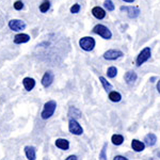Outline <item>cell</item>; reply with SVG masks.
<instances>
[{"label":"cell","instance_id":"obj_16","mask_svg":"<svg viewBox=\"0 0 160 160\" xmlns=\"http://www.w3.org/2000/svg\"><path fill=\"white\" fill-rule=\"evenodd\" d=\"M56 146L60 149H63V151H68L69 148V142L68 140H65V139H57Z\"/></svg>","mask_w":160,"mask_h":160},{"label":"cell","instance_id":"obj_3","mask_svg":"<svg viewBox=\"0 0 160 160\" xmlns=\"http://www.w3.org/2000/svg\"><path fill=\"white\" fill-rule=\"evenodd\" d=\"M93 32L100 35V37L102 38H105V40H110V38H112L111 31L104 25H96L94 28H93Z\"/></svg>","mask_w":160,"mask_h":160},{"label":"cell","instance_id":"obj_10","mask_svg":"<svg viewBox=\"0 0 160 160\" xmlns=\"http://www.w3.org/2000/svg\"><path fill=\"white\" fill-rule=\"evenodd\" d=\"M25 154L29 160H35L37 159V148L34 146H26L25 148Z\"/></svg>","mask_w":160,"mask_h":160},{"label":"cell","instance_id":"obj_20","mask_svg":"<svg viewBox=\"0 0 160 160\" xmlns=\"http://www.w3.org/2000/svg\"><path fill=\"white\" fill-rule=\"evenodd\" d=\"M99 80H100V82H102V87H104V89L106 90V91L109 92L110 90H112V84H110L109 82L107 81V79H106L105 77H102V76H100V77H99Z\"/></svg>","mask_w":160,"mask_h":160},{"label":"cell","instance_id":"obj_2","mask_svg":"<svg viewBox=\"0 0 160 160\" xmlns=\"http://www.w3.org/2000/svg\"><path fill=\"white\" fill-rule=\"evenodd\" d=\"M95 40L92 37H84L79 41V46L84 51H92L95 47Z\"/></svg>","mask_w":160,"mask_h":160},{"label":"cell","instance_id":"obj_25","mask_svg":"<svg viewBox=\"0 0 160 160\" xmlns=\"http://www.w3.org/2000/svg\"><path fill=\"white\" fill-rule=\"evenodd\" d=\"M79 11H80V4L75 3L71 7V13H73V14H77V13H79Z\"/></svg>","mask_w":160,"mask_h":160},{"label":"cell","instance_id":"obj_15","mask_svg":"<svg viewBox=\"0 0 160 160\" xmlns=\"http://www.w3.org/2000/svg\"><path fill=\"white\" fill-rule=\"evenodd\" d=\"M137 78H138V76H137V74L133 71L127 72V73L125 74V76H124V79H125L126 83H128V84L133 83L137 80Z\"/></svg>","mask_w":160,"mask_h":160},{"label":"cell","instance_id":"obj_29","mask_svg":"<svg viewBox=\"0 0 160 160\" xmlns=\"http://www.w3.org/2000/svg\"><path fill=\"white\" fill-rule=\"evenodd\" d=\"M157 90H158V92L160 93V80L158 81V83H157Z\"/></svg>","mask_w":160,"mask_h":160},{"label":"cell","instance_id":"obj_6","mask_svg":"<svg viewBox=\"0 0 160 160\" xmlns=\"http://www.w3.org/2000/svg\"><path fill=\"white\" fill-rule=\"evenodd\" d=\"M9 28L13 31H22L26 29V22L20 19H11L9 22Z\"/></svg>","mask_w":160,"mask_h":160},{"label":"cell","instance_id":"obj_30","mask_svg":"<svg viewBox=\"0 0 160 160\" xmlns=\"http://www.w3.org/2000/svg\"><path fill=\"white\" fill-rule=\"evenodd\" d=\"M123 1H125V2H128V3H132L135 0H123Z\"/></svg>","mask_w":160,"mask_h":160},{"label":"cell","instance_id":"obj_21","mask_svg":"<svg viewBox=\"0 0 160 160\" xmlns=\"http://www.w3.org/2000/svg\"><path fill=\"white\" fill-rule=\"evenodd\" d=\"M49 9H50V2L48 0H44L40 6V11L42 13H46Z\"/></svg>","mask_w":160,"mask_h":160},{"label":"cell","instance_id":"obj_4","mask_svg":"<svg viewBox=\"0 0 160 160\" xmlns=\"http://www.w3.org/2000/svg\"><path fill=\"white\" fill-rule=\"evenodd\" d=\"M151 55H152V51H151V48L149 47H145L144 49L141 50V52L139 53L138 57H137V60H136V64L137 66H141L144 62H146L151 58Z\"/></svg>","mask_w":160,"mask_h":160},{"label":"cell","instance_id":"obj_31","mask_svg":"<svg viewBox=\"0 0 160 160\" xmlns=\"http://www.w3.org/2000/svg\"><path fill=\"white\" fill-rule=\"evenodd\" d=\"M155 79H156V78H155V77H152V78H151V81H152V82H153V81H154V80H155Z\"/></svg>","mask_w":160,"mask_h":160},{"label":"cell","instance_id":"obj_14","mask_svg":"<svg viewBox=\"0 0 160 160\" xmlns=\"http://www.w3.org/2000/svg\"><path fill=\"white\" fill-rule=\"evenodd\" d=\"M131 148L135 152H142L145 148V143H143L142 141H139L137 139H133L131 141Z\"/></svg>","mask_w":160,"mask_h":160},{"label":"cell","instance_id":"obj_27","mask_svg":"<svg viewBox=\"0 0 160 160\" xmlns=\"http://www.w3.org/2000/svg\"><path fill=\"white\" fill-rule=\"evenodd\" d=\"M128 158H126V157L124 156H115L114 157V160H127Z\"/></svg>","mask_w":160,"mask_h":160},{"label":"cell","instance_id":"obj_23","mask_svg":"<svg viewBox=\"0 0 160 160\" xmlns=\"http://www.w3.org/2000/svg\"><path fill=\"white\" fill-rule=\"evenodd\" d=\"M104 6L108 11H113L114 10V4H113V2L111 0H105Z\"/></svg>","mask_w":160,"mask_h":160},{"label":"cell","instance_id":"obj_11","mask_svg":"<svg viewBox=\"0 0 160 160\" xmlns=\"http://www.w3.org/2000/svg\"><path fill=\"white\" fill-rule=\"evenodd\" d=\"M22 84H24V88L26 91L30 92L33 90V88L35 87V80L33 78H30V77H26L22 80Z\"/></svg>","mask_w":160,"mask_h":160},{"label":"cell","instance_id":"obj_17","mask_svg":"<svg viewBox=\"0 0 160 160\" xmlns=\"http://www.w3.org/2000/svg\"><path fill=\"white\" fill-rule=\"evenodd\" d=\"M156 142H157V137L155 136L154 133H148V135H146L145 138H144V143L148 146L155 145Z\"/></svg>","mask_w":160,"mask_h":160},{"label":"cell","instance_id":"obj_13","mask_svg":"<svg viewBox=\"0 0 160 160\" xmlns=\"http://www.w3.org/2000/svg\"><path fill=\"white\" fill-rule=\"evenodd\" d=\"M30 41V35L25 34V33H18L14 37V43L15 44H24Z\"/></svg>","mask_w":160,"mask_h":160},{"label":"cell","instance_id":"obj_8","mask_svg":"<svg viewBox=\"0 0 160 160\" xmlns=\"http://www.w3.org/2000/svg\"><path fill=\"white\" fill-rule=\"evenodd\" d=\"M53 79H55V75H53L52 72L47 71L45 74H44L43 78H42V86L44 88H48L52 84Z\"/></svg>","mask_w":160,"mask_h":160},{"label":"cell","instance_id":"obj_9","mask_svg":"<svg viewBox=\"0 0 160 160\" xmlns=\"http://www.w3.org/2000/svg\"><path fill=\"white\" fill-rule=\"evenodd\" d=\"M121 11L127 12L129 18H137L140 15V10L136 7H122L121 8Z\"/></svg>","mask_w":160,"mask_h":160},{"label":"cell","instance_id":"obj_1","mask_svg":"<svg viewBox=\"0 0 160 160\" xmlns=\"http://www.w3.org/2000/svg\"><path fill=\"white\" fill-rule=\"evenodd\" d=\"M56 109H57V102L55 100H49V102H47L44 105L43 111L41 113V118L43 120H48V118H50L53 115Z\"/></svg>","mask_w":160,"mask_h":160},{"label":"cell","instance_id":"obj_28","mask_svg":"<svg viewBox=\"0 0 160 160\" xmlns=\"http://www.w3.org/2000/svg\"><path fill=\"white\" fill-rule=\"evenodd\" d=\"M68 160H72V159H74V160H77L78 158H77V156H75V155H71V156H68V158H66Z\"/></svg>","mask_w":160,"mask_h":160},{"label":"cell","instance_id":"obj_24","mask_svg":"<svg viewBox=\"0 0 160 160\" xmlns=\"http://www.w3.org/2000/svg\"><path fill=\"white\" fill-rule=\"evenodd\" d=\"M14 9L17 10V11H20V10H22V8H24V3H22V1H20V0H17V1L14 2Z\"/></svg>","mask_w":160,"mask_h":160},{"label":"cell","instance_id":"obj_19","mask_svg":"<svg viewBox=\"0 0 160 160\" xmlns=\"http://www.w3.org/2000/svg\"><path fill=\"white\" fill-rule=\"evenodd\" d=\"M111 141L114 145H121L124 142V137L121 135H113L111 137Z\"/></svg>","mask_w":160,"mask_h":160},{"label":"cell","instance_id":"obj_22","mask_svg":"<svg viewBox=\"0 0 160 160\" xmlns=\"http://www.w3.org/2000/svg\"><path fill=\"white\" fill-rule=\"evenodd\" d=\"M118 75V69L114 68V66H111V68H108L107 71V76L109 78H114L115 76Z\"/></svg>","mask_w":160,"mask_h":160},{"label":"cell","instance_id":"obj_18","mask_svg":"<svg viewBox=\"0 0 160 160\" xmlns=\"http://www.w3.org/2000/svg\"><path fill=\"white\" fill-rule=\"evenodd\" d=\"M109 99L113 102H118L121 99H122V95H121L118 92L112 91L109 93Z\"/></svg>","mask_w":160,"mask_h":160},{"label":"cell","instance_id":"obj_7","mask_svg":"<svg viewBox=\"0 0 160 160\" xmlns=\"http://www.w3.org/2000/svg\"><path fill=\"white\" fill-rule=\"evenodd\" d=\"M123 56H124V53L121 50H114V49H110L104 53V58L106 60H110V61L118 60V58H121V57H123Z\"/></svg>","mask_w":160,"mask_h":160},{"label":"cell","instance_id":"obj_5","mask_svg":"<svg viewBox=\"0 0 160 160\" xmlns=\"http://www.w3.org/2000/svg\"><path fill=\"white\" fill-rule=\"evenodd\" d=\"M68 130L73 135H76V136H80L82 135L83 132V129H82L81 125L77 122L76 118H71L68 122Z\"/></svg>","mask_w":160,"mask_h":160},{"label":"cell","instance_id":"obj_12","mask_svg":"<svg viewBox=\"0 0 160 160\" xmlns=\"http://www.w3.org/2000/svg\"><path fill=\"white\" fill-rule=\"evenodd\" d=\"M92 14H93V16H94L95 18H97V19H102V18H105V17H106V11L100 7L93 8V9H92Z\"/></svg>","mask_w":160,"mask_h":160},{"label":"cell","instance_id":"obj_26","mask_svg":"<svg viewBox=\"0 0 160 160\" xmlns=\"http://www.w3.org/2000/svg\"><path fill=\"white\" fill-rule=\"evenodd\" d=\"M106 148H107V144H104V146H102V153L99 155V158L100 159H106L107 157H106Z\"/></svg>","mask_w":160,"mask_h":160}]
</instances>
